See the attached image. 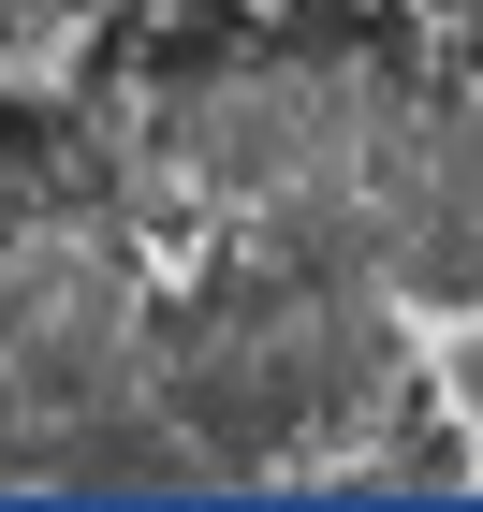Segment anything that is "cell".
Masks as SVG:
<instances>
[{
	"instance_id": "obj_1",
	"label": "cell",
	"mask_w": 483,
	"mask_h": 512,
	"mask_svg": "<svg viewBox=\"0 0 483 512\" xmlns=\"http://www.w3.org/2000/svg\"><path fill=\"white\" fill-rule=\"evenodd\" d=\"M410 366H425V395H440V439L454 469L483 483V293H425V308H396Z\"/></svg>"
}]
</instances>
